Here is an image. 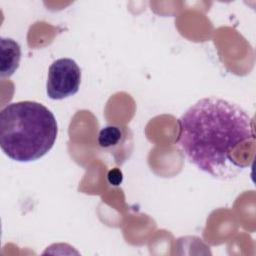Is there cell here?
Segmentation results:
<instances>
[{"label":"cell","mask_w":256,"mask_h":256,"mask_svg":"<svg viewBox=\"0 0 256 256\" xmlns=\"http://www.w3.org/2000/svg\"><path fill=\"white\" fill-rule=\"evenodd\" d=\"M177 144L190 163L218 179H231L254 159L253 118L218 97L200 99L178 119Z\"/></svg>","instance_id":"cell-1"},{"label":"cell","mask_w":256,"mask_h":256,"mask_svg":"<svg viewBox=\"0 0 256 256\" xmlns=\"http://www.w3.org/2000/svg\"><path fill=\"white\" fill-rule=\"evenodd\" d=\"M57 133L55 116L39 102H13L0 112V146L14 161L40 159L53 147Z\"/></svg>","instance_id":"cell-2"},{"label":"cell","mask_w":256,"mask_h":256,"mask_svg":"<svg viewBox=\"0 0 256 256\" xmlns=\"http://www.w3.org/2000/svg\"><path fill=\"white\" fill-rule=\"evenodd\" d=\"M81 83V69L71 58L55 60L49 67L46 92L50 99L61 100L76 94Z\"/></svg>","instance_id":"cell-3"},{"label":"cell","mask_w":256,"mask_h":256,"mask_svg":"<svg viewBox=\"0 0 256 256\" xmlns=\"http://www.w3.org/2000/svg\"><path fill=\"white\" fill-rule=\"evenodd\" d=\"M21 59L20 45L12 38L0 39V75L10 77L18 69Z\"/></svg>","instance_id":"cell-4"},{"label":"cell","mask_w":256,"mask_h":256,"mask_svg":"<svg viewBox=\"0 0 256 256\" xmlns=\"http://www.w3.org/2000/svg\"><path fill=\"white\" fill-rule=\"evenodd\" d=\"M124 140V131L121 127L108 125L103 127L98 134V145L105 150L113 149L122 143Z\"/></svg>","instance_id":"cell-5"},{"label":"cell","mask_w":256,"mask_h":256,"mask_svg":"<svg viewBox=\"0 0 256 256\" xmlns=\"http://www.w3.org/2000/svg\"><path fill=\"white\" fill-rule=\"evenodd\" d=\"M107 179H108V182L111 184V185H114V186H118L122 180H123V177H122V173L119 169H112L109 171L108 175H107Z\"/></svg>","instance_id":"cell-6"}]
</instances>
